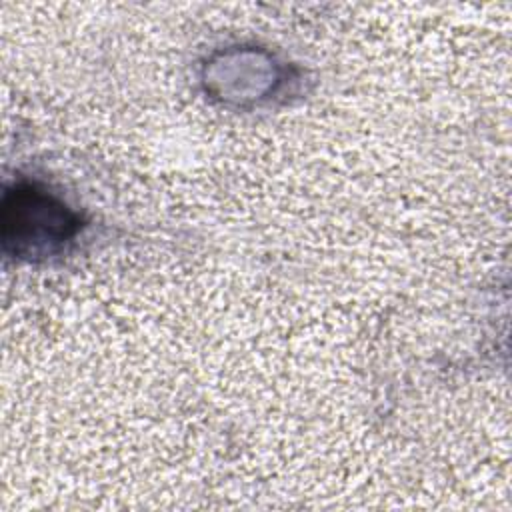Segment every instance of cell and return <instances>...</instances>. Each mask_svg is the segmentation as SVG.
<instances>
[{
    "instance_id": "cell-1",
    "label": "cell",
    "mask_w": 512,
    "mask_h": 512,
    "mask_svg": "<svg viewBox=\"0 0 512 512\" xmlns=\"http://www.w3.org/2000/svg\"><path fill=\"white\" fill-rule=\"evenodd\" d=\"M80 228V216L36 184H16L4 194L2 236L16 256H50Z\"/></svg>"
}]
</instances>
